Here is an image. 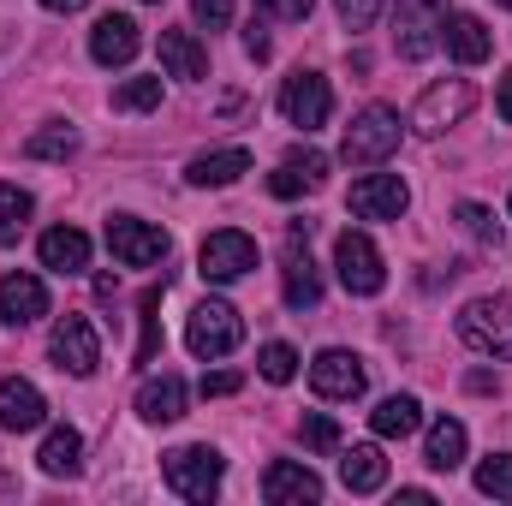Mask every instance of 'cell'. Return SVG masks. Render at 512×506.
Returning <instances> with one entry per match:
<instances>
[{
    "label": "cell",
    "mask_w": 512,
    "mask_h": 506,
    "mask_svg": "<svg viewBox=\"0 0 512 506\" xmlns=\"http://www.w3.org/2000/svg\"><path fill=\"white\" fill-rule=\"evenodd\" d=\"M364 364L352 358V352H340V346H328V352H316V364H310V387L322 393V399H358L364 393Z\"/></svg>",
    "instance_id": "obj_15"
},
{
    "label": "cell",
    "mask_w": 512,
    "mask_h": 506,
    "mask_svg": "<svg viewBox=\"0 0 512 506\" xmlns=\"http://www.w3.org/2000/svg\"><path fill=\"white\" fill-rule=\"evenodd\" d=\"M280 114H286L292 126H304V131L328 126V114H334L328 78H322V72H292V78L280 84Z\"/></svg>",
    "instance_id": "obj_10"
},
{
    "label": "cell",
    "mask_w": 512,
    "mask_h": 506,
    "mask_svg": "<svg viewBox=\"0 0 512 506\" xmlns=\"http://www.w3.org/2000/svg\"><path fill=\"white\" fill-rule=\"evenodd\" d=\"M399 137H405V120H399L393 108H382V102H370V108L346 126L340 155H346V167H382L387 155L399 149Z\"/></svg>",
    "instance_id": "obj_3"
},
{
    "label": "cell",
    "mask_w": 512,
    "mask_h": 506,
    "mask_svg": "<svg viewBox=\"0 0 512 506\" xmlns=\"http://www.w3.org/2000/svg\"><path fill=\"white\" fill-rule=\"evenodd\" d=\"M471 108H477L471 78H441V84H429V90L417 96V108H411V120H405V126L417 131V137H441L447 126H459Z\"/></svg>",
    "instance_id": "obj_5"
},
{
    "label": "cell",
    "mask_w": 512,
    "mask_h": 506,
    "mask_svg": "<svg viewBox=\"0 0 512 506\" xmlns=\"http://www.w3.org/2000/svg\"><path fill=\"white\" fill-rule=\"evenodd\" d=\"M108 251L120 256V268H155L167 256V233L137 221V215H114L108 221Z\"/></svg>",
    "instance_id": "obj_11"
},
{
    "label": "cell",
    "mask_w": 512,
    "mask_h": 506,
    "mask_svg": "<svg viewBox=\"0 0 512 506\" xmlns=\"http://www.w3.org/2000/svg\"><path fill=\"white\" fill-rule=\"evenodd\" d=\"M501 6H512V0H501Z\"/></svg>",
    "instance_id": "obj_46"
},
{
    "label": "cell",
    "mask_w": 512,
    "mask_h": 506,
    "mask_svg": "<svg viewBox=\"0 0 512 506\" xmlns=\"http://www.w3.org/2000/svg\"><path fill=\"white\" fill-rule=\"evenodd\" d=\"M143 6H161V0H143Z\"/></svg>",
    "instance_id": "obj_45"
},
{
    "label": "cell",
    "mask_w": 512,
    "mask_h": 506,
    "mask_svg": "<svg viewBox=\"0 0 512 506\" xmlns=\"http://www.w3.org/2000/svg\"><path fill=\"white\" fill-rule=\"evenodd\" d=\"M370 429H376L382 441H405V435L423 429V405H417L411 393H393V399H382V405L370 411Z\"/></svg>",
    "instance_id": "obj_28"
},
{
    "label": "cell",
    "mask_w": 512,
    "mask_h": 506,
    "mask_svg": "<svg viewBox=\"0 0 512 506\" xmlns=\"http://www.w3.org/2000/svg\"><path fill=\"white\" fill-rule=\"evenodd\" d=\"M304 239H310V221L286 233V304L292 310H316V298H322V274L304 251Z\"/></svg>",
    "instance_id": "obj_14"
},
{
    "label": "cell",
    "mask_w": 512,
    "mask_h": 506,
    "mask_svg": "<svg viewBox=\"0 0 512 506\" xmlns=\"http://www.w3.org/2000/svg\"><path fill=\"white\" fill-rule=\"evenodd\" d=\"M48 358H54V370L90 381L102 370V334H96V322L90 316H60L54 334H48Z\"/></svg>",
    "instance_id": "obj_6"
},
{
    "label": "cell",
    "mask_w": 512,
    "mask_h": 506,
    "mask_svg": "<svg viewBox=\"0 0 512 506\" xmlns=\"http://www.w3.org/2000/svg\"><path fill=\"white\" fill-rule=\"evenodd\" d=\"M239 340H245V322H239V310H233L227 298H203V304L185 316V346H191V358H203V364L239 352Z\"/></svg>",
    "instance_id": "obj_2"
},
{
    "label": "cell",
    "mask_w": 512,
    "mask_h": 506,
    "mask_svg": "<svg viewBox=\"0 0 512 506\" xmlns=\"http://www.w3.org/2000/svg\"><path fill=\"white\" fill-rule=\"evenodd\" d=\"M114 108L120 114H149V108H161V78H131L114 90Z\"/></svg>",
    "instance_id": "obj_31"
},
{
    "label": "cell",
    "mask_w": 512,
    "mask_h": 506,
    "mask_svg": "<svg viewBox=\"0 0 512 506\" xmlns=\"http://www.w3.org/2000/svg\"><path fill=\"white\" fill-rule=\"evenodd\" d=\"M24 155H30V161H66V155H78V131L72 126H42L24 143Z\"/></svg>",
    "instance_id": "obj_30"
},
{
    "label": "cell",
    "mask_w": 512,
    "mask_h": 506,
    "mask_svg": "<svg viewBox=\"0 0 512 506\" xmlns=\"http://www.w3.org/2000/svg\"><path fill=\"white\" fill-rule=\"evenodd\" d=\"M245 376H233V370H215V376H203V399H227V393H239Z\"/></svg>",
    "instance_id": "obj_40"
},
{
    "label": "cell",
    "mask_w": 512,
    "mask_h": 506,
    "mask_svg": "<svg viewBox=\"0 0 512 506\" xmlns=\"http://www.w3.org/2000/svg\"><path fill=\"white\" fill-rule=\"evenodd\" d=\"M334 268H340V286H346L352 298H376V292L387 286L382 251H376L370 233H340V245H334Z\"/></svg>",
    "instance_id": "obj_8"
},
{
    "label": "cell",
    "mask_w": 512,
    "mask_h": 506,
    "mask_svg": "<svg viewBox=\"0 0 512 506\" xmlns=\"http://www.w3.org/2000/svg\"><path fill=\"white\" fill-rule=\"evenodd\" d=\"M251 173V149H209V155H197L191 167H185V179L197 185V191H221V185H233V179H245Z\"/></svg>",
    "instance_id": "obj_21"
},
{
    "label": "cell",
    "mask_w": 512,
    "mask_h": 506,
    "mask_svg": "<svg viewBox=\"0 0 512 506\" xmlns=\"http://www.w3.org/2000/svg\"><path fill=\"white\" fill-rule=\"evenodd\" d=\"M352 215L358 221H399L405 209H411V191H405V179L399 173H364L358 185H352Z\"/></svg>",
    "instance_id": "obj_12"
},
{
    "label": "cell",
    "mask_w": 512,
    "mask_h": 506,
    "mask_svg": "<svg viewBox=\"0 0 512 506\" xmlns=\"http://www.w3.org/2000/svg\"><path fill=\"white\" fill-rule=\"evenodd\" d=\"M441 42H447V48H453V60H465V66L489 60V48H495L489 24H483L477 12H447V24H441Z\"/></svg>",
    "instance_id": "obj_22"
},
{
    "label": "cell",
    "mask_w": 512,
    "mask_h": 506,
    "mask_svg": "<svg viewBox=\"0 0 512 506\" xmlns=\"http://www.w3.org/2000/svg\"><path fill=\"white\" fill-rule=\"evenodd\" d=\"M262 501L268 506H304V501H322V477L298 459H274L262 471Z\"/></svg>",
    "instance_id": "obj_13"
},
{
    "label": "cell",
    "mask_w": 512,
    "mask_h": 506,
    "mask_svg": "<svg viewBox=\"0 0 512 506\" xmlns=\"http://www.w3.org/2000/svg\"><path fill=\"white\" fill-rule=\"evenodd\" d=\"M256 370H262V381H274V387H280V381L298 376V352H292L286 340H268V346H262V358H256Z\"/></svg>",
    "instance_id": "obj_34"
},
{
    "label": "cell",
    "mask_w": 512,
    "mask_h": 506,
    "mask_svg": "<svg viewBox=\"0 0 512 506\" xmlns=\"http://www.w3.org/2000/svg\"><path fill=\"white\" fill-rule=\"evenodd\" d=\"M340 483L352 489V495H376L387 483V459H382V447H370V441H358L346 459H340Z\"/></svg>",
    "instance_id": "obj_27"
},
{
    "label": "cell",
    "mask_w": 512,
    "mask_h": 506,
    "mask_svg": "<svg viewBox=\"0 0 512 506\" xmlns=\"http://www.w3.org/2000/svg\"><path fill=\"white\" fill-rule=\"evenodd\" d=\"M459 340L483 358H512V292H489L471 298L459 310Z\"/></svg>",
    "instance_id": "obj_1"
},
{
    "label": "cell",
    "mask_w": 512,
    "mask_h": 506,
    "mask_svg": "<svg viewBox=\"0 0 512 506\" xmlns=\"http://www.w3.org/2000/svg\"><path fill=\"white\" fill-rule=\"evenodd\" d=\"M137 417H143V423H179V417H185V381L179 376H149L137 387Z\"/></svg>",
    "instance_id": "obj_24"
},
{
    "label": "cell",
    "mask_w": 512,
    "mask_h": 506,
    "mask_svg": "<svg viewBox=\"0 0 512 506\" xmlns=\"http://www.w3.org/2000/svg\"><path fill=\"white\" fill-rule=\"evenodd\" d=\"M161 66H167V78H185V84H197V78H209V48L191 36V30H161Z\"/></svg>",
    "instance_id": "obj_20"
},
{
    "label": "cell",
    "mask_w": 512,
    "mask_h": 506,
    "mask_svg": "<svg viewBox=\"0 0 512 506\" xmlns=\"http://www.w3.org/2000/svg\"><path fill=\"white\" fill-rule=\"evenodd\" d=\"M399 24V54L405 60H429L441 48V24H447V0H399L393 6Z\"/></svg>",
    "instance_id": "obj_9"
},
{
    "label": "cell",
    "mask_w": 512,
    "mask_h": 506,
    "mask_svg": "<svg viewBox=\"0 0 512 506\" xmlns=\"http://www.w3.org/2000/svg\"><path fill=\"white\" fill-rule=\"evenodd\" d=\"M304 447H310V453H334V447H340V423L322 417V411L304 417Z\"/></svg>",
    "instance_id": "obj_35"
},
{
    "label": "cell",
    "mask_w": 512,
    "mask_h": 506,
    "mask_svg": "<svg viewBox=\"0 0 512 506\" xmlns=\"http://www.w3.org/2000/svg\"><path fill=\"white\" fill-rule=\"evenodd\" d=\"M310 6H316V0H256V12H268V18H280V24H304Z\"/></svg>",
    "instance_id": "obj_38"
},
{
    "label": "cell",
    "mask_w": 512,
    "mask_h": 506,
    "mask_svg": "<svg viewBox=\"0 0 512 506\" xmlns=\"http://www.w3.org/2000/svg\"><path fill=\"white\" fill-rule=\"evenodd\" d=\"M48 316V286L36 280V274H6L0 280V322L6 328H24V322H42Z\"/></svg>",
    "instance_id": "obj_16"
},
{
    "label": "cell",
    "mask_w": 512,
    "mask_h": 506,
    "mask_svg": "<svg viewBox=\"0 0 512 506\" xmlns=\"http://www.w3.org/2000/svg\"><path fill=\"white\" fill-rule=\"evenodd\" d=\"M36 465H42V477H78L84 471V435L78 429H48V441H42V453H36Z\"/></svg>",
    "instance_id": "obj_26"
},
{
    "label": "cell",
    "mask_w": 512,
    "mask_h": 506,
    "mask_svg": "<svg viewBox=\"0 0 512 506\" xmlns=\"http://www.w3.org/2000/svg\"><path fill=\"white\" fill-rule=\"evenodd\" d=\"M251 268H256V239L251 233H239V227L209 233L203 251H197V274L215 280V286H233V280H245Z\"/></svg>",
    "instance_id": "obj_7"
},
{
    "label": "cell",
    "mask_w": 512,
    "mask_h": 506,
    "mask_svg": "<svg viewBox=\"0 0 512 506\" xmlns=\"http://www.w3.org/2000/svg\"><path fill=\"white\" fill-rule=\"evenodd\" d=\"M42 6H48V12H84L90 0H42Z\"/></svg>",
    "instance_id": "obj_44"
},
{
    "label": "cell",
    "mask_w": 512,
    "mask_h": 506,
    "mask_svg": "<svg viewBox=\"0 0 512 506\" xmlns=\"http://www.w3.org/2000/svg\"><path fill=\"white\" fill-rule=\"evenodd\" d=\"M322 185H328V155H316V149H292L280 161V173H268L274 197H304V191H322Z\"/></svg>",
    "instance_id": "obj_19"
},
{
    "label": "cell",
    "mask_w": 512,
    "mask_h": 506,
    "mask_svg": "<svg viewBox=\"0 0 512 506\" xmlns=\"http://www.w3.org/2000/svg\"><path fill=\"white\" fill-rule=\"evenodd\" d=\"M495 108H501V120L512 126V66L501 72V90H495Z\"/></svg>",
    "instance_id": "obj_42"
},
{
    "label": "cell",
    "mask_w": 512,
    "mask_h": 506,
    "mask_svg": "<svg viewBox=\"0 0 512 506\" xmlns=\"http://www.w3.org/2000/svg\"><path fill=\"white\" fill-rule=\"evenodd\" d=\"M191 12H197V24H209V30H227V24H233V0H191Z\"/></svg>",
    "instance_id": "obj_39"
},
{
    "label": "cell",
    "mask_w": 512,
    "mask_h": 506,
    "mask_svg": "<svg viewBox=\"0 0 512 506\" xmlns=\"http://www.w3.org/2000/svg\"><path fill=\"white\" fill-rule=\"evenodd\" d=\"M453 215H459V227H465V233H471L477 245H495V251H501V239H507V233H501V221H495V215H489L483 203H459Z\"/></svg>",
    "instance_id": "obj_32"
},
{
    "label": "cell",
    "mask_w": 512,
    "mask_h": 506,
    "mask_svg": "<svg viewBox=\"0 0 512 506\" xmlns=\"http://www.w3.org/2000/svg\"><path fill=\"white\" fill-rule=\"evenodd\" d=\"M155 310H161V292H149V298H143V346H137V364H155V334H161Z\"/></svg>",
    "instance_id": "obj_37"
},
{
    "label": "cell",
    "mask_w": 512,
    "mask_h": 506,
    "mask_svg": "<svg viewBox=\"0 0 512 506\" xmlns=\"http://www.w3.org/2000/svg\"><path fill=\"white\" fill-rule=\"evenodd\" d=\"M477 489L495 495V501H512V453H489L477 465Z\"/></svg>",
    "instance_id": "obj_33"
},
{
    "label": "cell",
    "mask_w": 512,
    "mask_h": 506,
    "mask_svg": "<svg viewBox=\"0 0 512 506\" xmlns=\"http://www.w3.org/2000/svg\"><path fill=\"white\" fill-rule=\"evenodd\" d=\"M36 256H42V268H54V274H84V268H90V239H84L78 227H48L42 245H36Z\"/></svg>",
    "instance_id": "obj_23"
},
{
    "label": "cell",
    "mask_w": 512,
    "mask_h": 506,
    "mask_svg": "<svg viewBox=\"0 0 512 506\" xmlns=\"http://www.w3.org/2000/svg\"><path fill=\"white\" fill-rule=\"evenodd\" d=\"M48 423V399L30 387V381L6 376L0 381V429L6 435H30V429H42Z\"/></svg>",
    "instance_id": "obj_17"
},
{
    "label": "cell",
    "mask_w": 512,
    "mask_h": 506,
    "mask_svg": "<svg viewBox=\"0 0 512 506\" xmlns=\"http://www.w3.org/2000/svg\"><path fill=\"white\" fill-rule=\"evenodd\" d=\"M399 501H405V506H429L435 495H429V489H399Z\"/></svg>",
    "instance_id": "obj_43"
},
{
    "label": "cell",
    "mask_w": 512,
    "mask_h": 506,
    "mask_svg": "<svg viewBox=\"0 0 512 506\" xmlns=\"http://www.w3.org/2000/svg\"><path fill=\"white\" fill-rule=\"evenodd\" d=\"M221 471H227V459L215 447H173V453H161V477H167V489L179 501H215L221 495Z\"/></svg>",
    "instance_id": "obj_4"
},
{
    "label": "cell",
    "mask_w": 512,
    "mask_h": 506,
    "mask_svg": "<svg viewBox=\"0 0 512 506\" xmlns=\"http://www.w3.org/2000/svg\"><path fill=\"white\" fill-rule=\"evenodd\" d=\"M30 215H36L30 191H18V185H6V179H0V245H18V239H24V227H30Z\"/></svg>",
    "instance_id": "obj_29"
},
{
    "label": "cell",
    "mask_w": 512,
    "mask_h": 506,
    "mask_svg": "<svg viewBox=\"0 0 512 506\" xmlns=\"http://www.w3.org/2000/svg\"><path fill=\"white\" fill-rule=\"evenodd\" d=\"M137 48H143L137 18H126V12L96 18V30H90V54H96V66H126V60H137Z\"/></svg>",
    "instance_id": "obj_18"
},
{
    "label": "cell",
    "mask_w": 512,
    "mask_h": 506,
    "mask_svg": "<svg viewBox=\"0 0 512 506\" xmlns=\"http://www.w3.org/2000/svg\"><path fill=\"white\" fill-rule=\"evenodd\" d=\"M465 447H471L465 423H459V417H435V423H429V441H423V465H429V471H459V465H465Z\"/></svg>",
    "instance_id": "obj_25"
},
{
    "label": "cell",
    "mask_w": 512,
    "mask_h": 506,
    "mask_svg": "<svg viewBox=\"0 0 512 506\" xmlns=\"http://www.w3.org/2000/svg\"><path fill=\"white\" fill-rule=\"evenodd\" d=\"M334 12H340L346 30H370L382 18V0H334Z\"/></svg>",
    "instance_id": "obj_36"
},
{
    "label": "cell",
    "mask_w": 512,
    "mask_h": 506,
    "mask_svg": "<svg viewBox=\"0 0 512 506\" xmlns=\"http://www.w3.org/2000/svg\"><path fill=\"white\" fill-rule=\"evenodd\" d=\"M245 54H251V60H268V54H274V48H268V30H262V24H245Z\"/></svg>",
    "instance_id": "obj_41"
}]
</instances>
